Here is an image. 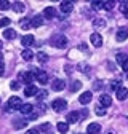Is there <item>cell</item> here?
I'll return each mask as SVG.
<instances>
[{
  "mask_svg": "<svg viewBox=\"0 0 128 134\" xmlns=\"http://www.w3.org/2000/svg\"><path fill=\"white\" fill-rule=\"evenodd\" d=\"M51 43H53V46L62 49V48L67 46V37H66V35H55V37L51 38Z\"/></svg>",
  "mask_w": 128,
  "mask_h": 134,
  "instance_id": "1",
  "label": "cell"
},
{
  "mask_svg": "<svg viewBox=\"0 0 128 134\" xmlns=\"http://www.w3.org/2000/svg\"><path fill=\"white\" fill-rule=\"evenodd\" d=\"M8 107H7V110H14V109H21V105H23V100H21V97H18V96H11L10 99H8V104H7Z\"/></svg>",
  "mask_w": 128,
  "mask_h": 134,
  "instance_id": "2",
  "label": "cell"
},
{
  "mask_svg": "<svg viewBox=\"0 0 128 134\" xmlns=\"http://www.w3.org/2000/svg\"><path fill=\"white\" fill-rule=\"evenodd\" d=\"M66 107H67V102L64 99H55L53 102H51V109L55 112H64Z\"/></svg>",
  "mask_w": 128,
  "mask_h": 134,
  "instance_id": "3",
  "label": "cell"
},
{
  "mask_svg": "<svg viewBox=\"0 0 128 134\" xmlns=\"http://www.w3.org/2000/svg\"><path fill=\"white\" fill-rule=\"evenodd\" d=\"M35 75L32 74V72H21L19 74V80L23 83H26V85H32V81H34Z\"/></svg>",
  "mask_w": 128,
  "mask_h": 134,
  "instance_id": "4",
  "label": "cell"
},
{
  "mask_svg": "<svg viewBox=\"0 0 128 134\" xmlns=\"http://www.w3.org/2000/svg\"><path fill=\"white\" fill-rule=\"evenodd\" d=\"M90 42H91L93 46L99 48V46H103V35H101V34H98V32H94V34H91Z\"/></svg>",
  "mask_w": 128,
  "mask_h": 134,
  "instance_id": "5",
  "label": "cell"
},
{
  "mask_svg": "<svg viewBox=\"0 0 128 134\" xmlns=\"http://www.w3.org/2000/svg\"><path fill=\"white\" fill-rule=\"evenodd\" d=\"M35 80H39V83L40 85H46L48 83V74L46 72H43V70H35Z\"/></svg>",
  "mask_w": 128,
  "mask_h": 134,
  "instance_id": "6",
  "label": "cell"
},
{
  "mask_svg": "<svg viewBox=\"0 0 128 134\" xmlns=\"http://www.w3.org/2000/svg\"><path fill=\"white\" fill-rule=\"evenodd\" d=\"M64 86H66V81L61 80V78H56V80L51 81V90L53 91H62Z\"/></svg>",
  "mask_w": 128,
  "mask_h": 134,
  "instance_id": "7",
  "label": "cell"
},
{
  "mask_svg": "<svg viewBox=\"0 0 128 134\" xmlns=\"http://www.w3.org/2000/svg\"><path fill=\"white\" fill-rule=\"evenodd\" d=\"M115 38H117V42H125L128 38V29L126 27H120L117 30V34H115Z\"/></svg>",
  "mask_w": 128,
  "mask_h": 134,
  "instance_id": "8",
  "label": "cell"
},
{
  "mask_svg": "<svg viewBox=\"0 0 128 134\" xmlns=\"http://www.w3.org/2000/svg\"><path fill=\"white\" fill-rule=\"evenodd\" d=\"M91 99H93V94H91L90 91H87V93H82V94H80L78 102L85 105V104H90V102H91Z\"/></svg>",
  "mask_w": 128,
  "mask_h": 134,
  "instance_id": "9",
  "label": "cell"
},
{
  "mask_svg": "<svg viewBox=\"0 0 128 134\" xmlns=\"http://www.w3.org/2000/svg\"><path fill=\"white\" fill-rule=\"evenodd\" d=\"M59 10H61L64 14H67V13H71V11L74 10V3H72V2H61Z\"/></svg>",
  "mask_w": 128,
  "mask_h": 134,
  "instance_id": "10",
  "label": "cell"
},
{
  "mask_svg": "<svg viewBox=\"0 0 128 134\" xmlns=\"http://www.w3.org/2000/svg\"><path fill=\"white\" fill-rule=\"evenodd\" d=\"M99 104L106 109V107H109L110 104H112V97L109 96V94H101L99 96Z\"/></svg>",
  "mask_w": 128,
  "mask_h": 134,
  "instance_id": "11",
  "label": "cell"
},
{
  "mask_svg": "<svg viewBox=\"0 0 128 134\" xmlns=\"http://www.w3.org/2000/svg\"><path fill=\"white\" fill-rule=\"evenodd\" d=\"M101 131V125L99 123H90L88 128H87V132L88 134H98Z\"/></svg>",
  "mask_w": 128,
  "mask_h": 134,
  "instance_id": "12",
  "label": "cell"
},
{
  "mask_svg": "<svg viewBox=\"0 0 128 134\" xmlns=\"http://www.w3.org/2000/svg\"><path fill=\"white\" fill-rule=\"evenodd\" d=\"M43 16L46 19H53L55 16H56V10L53 8V7H46L45 10H43Z\"/></svg>",
  "mask_w": 128,
  "mask_h": 134,
  "instance_id": "13",
  "label": "cell"
},
{
  "mask_svg": "<svg viewBox=\"0 0 128 134\" xmlns=\"http://www.w3.org/2000/svg\"><path fill=\"white\" fill-rule=\"evenodd\" d=\"M42 24H43V18H42V16H34V18L30 19V27H34V29H39Z\"/></svg>",
  "mask_w": 128,
  "mask_h": 134,
  "instance_id": "14",
  "label": "cell"
},
{
  "mask_svg": "<svg viewBox=\"0 0 128 134\" xmlns=\"http://www.w3.org/2000/svg\"><path fill=\"white\" fill-rule=\"evenodd\" d=\"M32 43H34V35H24V37L21 38V45H23L24 48H29Z\"/></svg>",
  "mask_w": 128,
  "mask_h": 134,
  "instance_id": "15",
  "label": "cell"
},
{
  "mask_svg": "<svg viewBox=\"0 0 128 134\" xmlns=\"http://www.w3.org/2000/svg\"><path fill=\"white\" fill-rule=\"evenodd\" d=\"M35 93H37V88H35V85H27V86L24 88V94H26L27 97H30V96H35Z\"/></svg>",
  "mask_w": 128,
  "mask_h": 134,
  "instance_id": "16",
  "label": "cell"
},
{
  "mask_svg": "<svg viewBox=\"0 0 128 134\" xmlns=\"http://www.w3.org/2000/svg\"><path fill=\"white\" fill-rule=\"evenodd\" d=\"M80 120V113L78 112H71L67 115V123H77Z\"/></svg>",
  "mask_w": 128,
  "mask_h": 134,
  "instance_id": "17",
  "label": "cell"
},
{
  "mask_svg": "<svg viewBox=\"0 0 128 134\" xmlns=\"http://www.w3.org/2000/svg\"><path fill=\"white\" fill-rule=\"evenodd\" d=\"M11 8H13V11H16V13H23V11L26 10V5H24L23 2H14V3L11 5Z\"/></svg>",
  "mask_w": 128,
  "mask_h": 134,
  "instance_id": "18",
  "label": "cell"
},
{
  "mask_svg": "<svg viewBox=\"0 0 128 134\" xmlns=\"http://www.w3.org/2000/svg\"><path fill=\"white\" fill-rule=\"evenodd\" d=\"M32 110H34L32 104H23V105H21V109H19V112H21L23 115H29Z\"/></svg>",
  "mask_w": 128,
  "mask_h": 134,
  "instance_id": "19",
  "label": "cell"
},
{
  "mask_svg": "<svg viewBox=\"0 0 128 134\" xmlns=\"http://www.w3.org/2000/svg\"><path fill=\"white\" fill-rule=\"evenodd\" d=\"M93 27H94V29H104V27H106V21H104L103 18L94 19V21H93Z\"/></svg>",
  "mask_w": 128,
  "mask_h": 134,
  "instance_id": "20",
  "label": "cell"
},
{
  "mask_svg": "<svg viewBox=\"0 0 128 134\" xmlns=\"http://www.w3.org/2000/svg\"><path fill=\"white\" fill-rule=\"evenodd\" d=\"M128 97V90L126 88H120L119 91H117V99L119 100H125Z\"/></svg>",
  "mask_w": 128,
  "mask_h": 134,
  "instance_id": "21",
  "label": "cell"
},
{
  "mask_svg": "<svg viewBox=\"0 0 128 134\" xmlns=\"http://www.w3.org/2000/svg\"><path fill=\"white\" fill-rule=\"evenodd\" d=\"M3 37L8 38V40H13V38H16V32L13 29H5L3 30Z\"/></svg>",
  "mask_w": 128,
  "mask_h": 134,
  "instance_id": "22",
  "label": "cell"
},
{
  "mask_svg": "<svg viewBox=\"0 0 128 134\" xmlns=\"http://www.w3.org/2000/svg\"><path fill=\"white\" fill-rule=\"evenodd\" d=\"M56 128H58V131H59L61 134H66V132L69 131V125H67V123H62V121H59V123L56 125Z\"/></svg>",
  "mask_w": 128,
  "mask_h": 134,
  "instance_id": "23",
  "label": "cell"
},
{
  "mask_svg": "<svg viewBox=\"0 0 128 134\" xmlns=\"http://www.w3.org/2000/svg\"><path fill=\"white\" fill-rule=\"evenodd\" d=\"M21 56H23V59H24V61H30L32 58H34V53H32L30 49H24V51L21 53Z\"/></svg>",
  "mask_w": 128,
  "mask_h": 134,
  "instance_id": "24",
  "label": "cell"
},
{
  "mask_svg": "<svg viewBox=\"0 0 128 134\" xmlns=\"http://www.w3.org/2000/svg\"><path fill=\"white\" fill-rule=\"evenodd\" d=\"M10 8H11V3L8 0H0V11H7Z\"/></svg>",
  "mask_w": 128,
  "mask_h": 134,
  "instance_id": "25",
  "label": "cell"
},
{
  "mask_svg": "<svg viewBox=\"0 0 128 134\" xmlns=\"http://www.w3.org/2000/svg\"><path fill=\"white\" fill-rule=\"evenodd\" d=\"M115 61H117L119 64H123V62H126V61H128V56H126V54H123V53H119V54L115 56Z\"/></svg>",
  "mask_w": 128,
  "mask_h": 134,
  "instance_id": "26",
  "label": "cell"
},
{
  "mask_svg": "<svg viewBox=\"0 0 128 134\" xmlns=\"http://www.w3.org/2000/svg\"><path fill=\"white\" fill-rule=\"evenodd\" d=\"M80 88H82V81H77V80H75V81L72 83V85H71V91H72V93L78 91Z\"/></svg>",
  "mask_w": 128,
  "mask_h": 134,
  "instance_id": "27",
  "label": "cell"
},
{
  "mask_svg": "<svg viewBox=\"0 0 128 134\" xmlns=\"http://www.w3.org/2000/svg\"><path fill=\"white\" fill-rule=\"evenodd\" d=\"M37 59H39V62H46L48 59H50V58H48V54L46 53H43V51H40L39 54H37Z\"/></svg>",
  "mask_w": 128,
  "mask_h": 134,
  "instance_id": "28",
  "label": "cell"
},
{
  "mask_svg": "<svg viewBox=\"0 0 128 134\" xmlns=\"http://www.w3.org/2000/svg\"><path fill=\"white\" fill-rule=\"evenodd\" d=\"M103 8L104 10H112V8H114V2H110V0H109V2H103Z\"/></svg>",
  "mask_w": 128,
  "mask_h": 134,
  "instance_id": "29",
  "label": "cell"
},
{
  "mask_svg": "<svg viewBox=\"0 0 128 134\" xmlns=\"http://www.w3.org/2000/svg\"><path fill=\"white\" fill-rule=\"evenodd\" d=\"M110 88H112V90H114V91L117 93V91H119V90L122 88V85H120V81H112V85H110Z\"/></svg>",
  "mask_w": 128,
  "mask_h": 134,
  "instance_id": "30",
  "label": "cell"
},
{
  "mask_svg": "<svg viewBox=\"0 0 128 134\" xmlns=\"http://www.w3.org/2000/svg\"><path fill=\"white\" fill-rule=\"evenodd\" d=\"M19 26H21L23 29H27V27L30 26V21H29V19H21V21H19Z\"/></svg>",
  "mask_w": 128,
  "mask_h": 134,
  "instance_id": "31",
  "label": "cell"
},
{
  "mask_svg": "<svg viewBox=\"0 0 128 134\" xmlns=\"http://www.w3.org/2000/svg\"><path fill=\"white\" fill-rule=\"evenodd\" d=\"M94 112H96V115H99V116L106 115V109H104V107H96V109H94Z\"/></svg>",
  "mask_w": 128,
  "mask_h": 134,
  "instance_id": "32",
  "label": "cell"
},
{
  "mask_svg": "<svg viewBox=\"0 0 128 134\" xmlns=\"http://www.w3.org/2000/svg\"><path fill=\"white\" fill-rule=\"evenodd\" d=\"M13 126H14L16 129H19V128H24V126H26V120H23V121H14V123H13Z\"/></svg>",
  "mask_w": 128,
  "mask_h": 134,
  "instance_id": "33",
  "label": "cell"
},
{
  "mask_svg": "<svg viewBox=\"0 0 128 134\" xmlns=\"http://www.w3.org/2000/svg\"><path fill=\"white\" fill-rule=\"evenodd\" d=\"M91 7L94 10H101L103 8V2H98V0H96V2H91Z\"/></svg>",
  "mask_w": 128,
  "mask_h": 134,
  "instance_id": "34",
  "label": "cell"
},
{
  "mask_svg": "<svg viewBox=\"0 0 128 134\" xmlns=\"http://www.w3.org/2000/svg\"><path fill=\"white\" fill-rule=\"evenodd\" d=\"M120 11L122 13H126L128 11V2H122L120 3Z\"/></svg>",
  "mask_w": 128,
  "mask_h": 134,
  "instance_id": "35",
  "label": "cell"
},
{
  "mask_svg": "<svg viewBox=\"0 0 128 134\" xmlns=\"http://www.w3.org/2000/svg\"><path fill=\"white\" fill-rule=\"evenodd\" d=\"M10 24V18H2V21H0V26L2 27H7Z\"/></svg>",
  "mask_w": 128,
  "mask_h": 134,
  "instance_id": "36",
  "label": "cell"
},
{
  "mask_svg": "<svg viewBox=\"0 0 128 134\" xmlns=\"http://www.w3.org/2000/svg\"><path fill=\"white\" fill-rule=\"evenodd\" d=\"M10 88H11V90H18V88H19V83H18V81H11V83H10Z\"/></svg>",
  "mask_w": 128,
  "mask_h": 134,
  "instance_id": "37",
  "label": "cell"
},
{
  "mask_svg": "<svg viewBox=\"0 0 128 134\" xmlns=\"http://www.w3.org/2000/svg\"><path fill=\"white\" fill-rule=\"evenodd\" d=\"M39 132H40V131H39L37 128H32V129H27V131H26V134H39Z\"/></svg>",
  "mask_w": 128,
  "mask_h": 134,
  "instance_id": "38",
  "label": "cell"
},
{
  "mask_svg": "<svg viewBox=\"0 0 128 134\" xmlns=\"http://www.w3.org/2000/svg\"><path fill=\"white\" fill-rule=\"evenodd\" d=\"M122 69H123V70H125V72H126V74H128V61H126V62H123V64H122Z\"/></svg>",
  "mask_w": 128,
  "mask_h": 134,
  "instance_id": "39",
  "label": "cell"
},
{
  "mask_svg": "<svg viewBox=\"0 0 128 134\" xmlns=\"http://www.w3.org/2000/svg\"><path fill=\"white\" fill-rule=\"evenodd\" d=\"M3 72H5V64H3V62H0V75H2Z\"/></svg>",
  "mask_w": 128,
  "mask_h": 134,
  "instance_id": "40",
  "label": "cell"
},
{
  "mask_svg": "<svg viewBox=\"0 0 128 134\" xmlns=\"http://www.w3.org/2000/svg\"><path fill=\"white\" fill-rule=\"evenodd\" d=\"M78 49H83V51H85V49H87V45H85V43H82V45L78 46Z\"/></svg>",
  "mask_w": 128,
  "mask_h": 134,
  "instance_id": "41",
  "label": "cell"
},
{
  "mask_svg": "<svg viewBox=\"0 0 128 134\" xmlns=\"http://www.w3.org/2000/svg\"><path fill=\"white\" fill-rule=\"evenodd\" d=\"M66 70H67V74H72V69H71V65H66Z\"/></svg>",
  "mask_w": 128,
  "mask_h": 134,
  "instance_id": "42",
  "label": "cell"
},
{
  "mask_svg": "<svg viewBox=\"0 0 128 134\" xmlns=\"http://www.w3.org/2000/svg\"><path fill=\"white\" fill-rule=\"evenodd\" d=\"M0 62H3V54H2V51H0Z\"/></svg>",
  "mask_w": 128,
  "mask_h": 134,
  "instance_id": "43",
  "label": "cell"
},
{
  "mask_svg": "<svg viewBox=\"0 0 128 134\" xmlns=\"http://www.w3.org/2000/svg\"><path fill=\"white\" fill-rule=\"evenodd\" d=\"M46 134H53V132H51V131H48V132H46Z\"/></svg>",
  "mask_w": 128,
  "mask_h": 134,
  "instance_id": "44",
  "label": "cell"
},
{
  "mask_svg": "<svg viewBox=\"0 0 128 134\" xmlns=\"http://www.w3.org/2000/svg\"><path fill=\"white\" fill-rule=\"evenodd\" d=\"M125 16H126V18H128V11H126V13H125Z\"/></svg>",
  "mask_w": 128,
  "mask_h": 134,
  "instance_id": "45",
  "label": "cell"
},
{
  "mask_svg": "<svg viewBox=\"0 0 128 134\" xmlns=\"http://www.w3.org/2000/svg\"><path fill=\"white\" fill-rule=\"evenodd\" d=\"M0 105H2V99H0Z\"/></svg>",
  "mask_w": 128,
  "mask_h": 134,
  "instance_id": "46",
  "label": "cell"
},
{
  "mask_svg": "<svg viewBox=\"0 0 128 134\" xmlns=\"http://www.w3.org/2000/svg\"><path fill=\"white\" fill-rule=\"evenodd\" d=\"M0 48H2V42H0Z\"/></svg>",
  "mask_w": 128,
  "mask_h": 134,
  "instance_id": "47",
  "label": "cell"
},
{
  "mask_svg": "<svg viewBox=\"0 0 128 134\" xmlns=\"http://www.w3.org/2000/svg\"><path fill=\"white\" fill-rule=\"evenodd\" d=\"M106 134H112V132H106Z\"/></svg>",
  "mask_w": 128,
  "mask_h": 134,
  "instance_id": "48",
  "label": "cell"
}]
</instances>
